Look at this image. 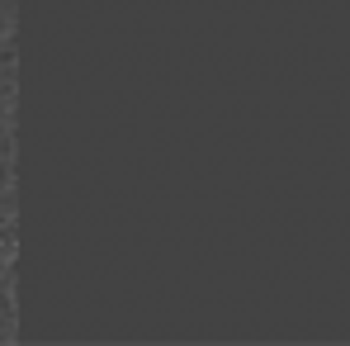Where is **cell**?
Listing matches in <instances>:
<instances>
[]
</instances>
